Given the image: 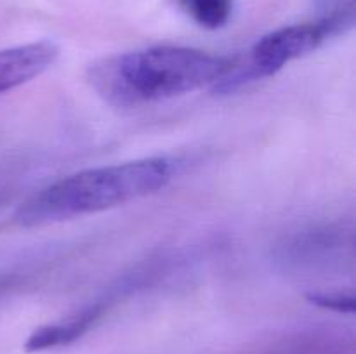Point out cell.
Returning a JSON list of instances; mask_svg holds the SVG:
<instances>
[{
	"label": "cell",
	"instance_id": "cell-1",
	"mask_svg": "<svg viewBox=\"0 0 356 354\" xmlns=\"http://www.w3.org/2000/svg\"><path fill=\"white\" fill-rule=\"evenodd\" d=\"M229 65V58L198 49L159 45L97 59L87 78L111 106L138 108L212 87Z\"/></svg>",
	"mask_w": 356,
	"mask_h": 354
},
{
	"label": "cell",
	"instance_id": "cell-5",
	"mask_svg": "<svg viewBox=\"0 0 356 354\" xmlns=\"http://www.w3.org/2000/svg\"><path fill=\"white\" fill-rule=\"evenodd\" d=\"M106 312V302H94L80 309L76 314L68 316L63 321L49 323L38 326L24 342L26 353H42V351L56 349V347L68 346L86 335Z\"/></svg>",
	"mask_w": 356,
	"mask_h": 354
},
{
	"label": "cell",
	"instance_id": "cell-7",
	"mask_svg": "<svg viewBox=\"0 0 356 354\" xmlns=\"http://www.w3.org/2000/svg\"><path fill=\"white\" fill-rule=\"evenodd\" d=\"M306 298L313 305L334 312H343V314H353L356 309L353 295L341 294V292H312V294H306Z\"/></svg>",
	"mask_w": 356,
	"mask_h": 354
},
{
	"label": "cell",
	"instance_id": "cell-6",
	"mask_svg": "<svg viewBox=\"0 0 356 354\" xmlns=\"http://www.w3.org/2000/svg\"><path fill=\"white\" fill-rule=\"evenodd\" d=\"M188 16L207 30H218L232 16V0H179Z\"/></svg>",
	"mask_w": 356,
	"mask_h": 354
},
{
	"label": "cell",
	"instance_id": "cell-3",
	"mask_svg": "<svg viewBox=\"0 0 356 354\" xmlns=\"http://www.w3.org/2000/svg\"><path fill=\"white\" fill-rule=\"evenodd\" d=\"M355 23L353 7L332 10L316 23L291 24L270 31L252 45L245 59H236L212 85L218 94H232L257 80L277 75L289 62L309 54L330 37L350 30Z\"/></svg>",
	"mask_w": 356,
	"mask_h": 354
},
{
	"label": "cell",
	"instance_id": "cell-4",
	"mask_svg": "<svg viewBox=\"0 0 356 354\" xmlns=\"http://www.w3.org/2000/svg\"><path fill=\"white\" fill-rule=\"evenodd\" d=\"M58 58L59 47L51 40L0 49V94L10 92L40 76Z\"/></svg>",
	"mask_w": 356,
	"mask_h": 354
},
{
	"label": "cell",
	"instance_id": "cell-9",
	"mask_svg": "<svg viewBox=\"0 0 356 354\" xmlns=\"http://www.w3.org/2000/svg\"><path fill=\"white\" fill-rule=\"evenodd\" d=\"M318 2L323 3V6L336 7V9H334V10L350 9V7H353V0H318Z\"/></svg>",
	"mask_w": 356,
	"mask_h": 354
},
{
	"label": "cell",
	"instance_id": "cell-8",
	"mask_svg": "<svg viewBox=\"0 0 356 354\" xmlns=\"http://www.w3.org/2000/svg\"><path fill=\"white\" fill-rule=\"evenodd\" d=\"M17 281L19 280L14 274H0V295L13 290L14 287H17Z\"/></svg>",
	"mask_w": 356,
	"mask_h": 354
},
{
	"label": "cell",
	"instance_id": "cell-2",
	"mask_svg": "<svg viewBox=\"0 0 356 354\" xmlns=\"http://www.w3.org/2000/svg\"><path fill=\"white\" fill-rule=\"evenodd\" d=\"M172 176L174 162L167 156L80 170L28 198L14 221L23 228H37L110 210L163 189Z\"/></svg>",
	"mask_w": 356,
	"mask_h": 354
}]
</instances>
